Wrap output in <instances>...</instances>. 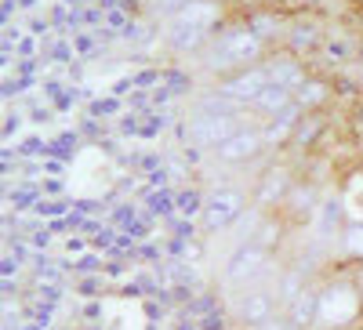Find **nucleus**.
Listing matches in <instances>:
<instances>
[{"instance_id":"14","label":"nucleus","mask_w":363,"mask_h":330,"mask_svg":"<svg viewBox=\"0 0 363 330\" xmlns=\"http://www.w3.org/2000/svg\"><path fill=\"white\" fill-rule=\"evenodd\" d=\"M287 109H294V91H287V87H277V84H269L265 91L251 102V116L258 120V124H269V120L284 116Z\"/></svg>"},{"instance_id":"13","label":"nucleus","mask_w":363,"mask_h":330,"mask_svg":"<svg viewBox=\"0 0 363 330\" xmlns=\"http://www.w3.org/2000/svg\"><path fill=\"white\" fill-rule=\"evenodd\" d=\"M265 69H269V80L277 84V87H287V91H298L301 84H306L313 73H309V66L301 62L298 55H291V51H272L269 58H265Z\"/></svg>"},{"instance_id":"19","label":"nucleus","mask_w":363,"mask_h":330,"mask_svg":"<svg viewBox=\"0 0 363 330\" xmlns=\"http://www.w3.org/2000/svg\"><path fill=\"white\" fill-rule=\"evenodd\" d=\"M284 232H287V218H284V215H258L247 244H258L262 251L277 254V247L284 244Z\"/></svg>"},{"instance_id":"27","label":"nucleus","mask_w":363,"mask_h":330,"mask_svg":"<svg viewBox=\"0 0 363 330\" xmlns=\"http://www.w3.org/2000/svg\"><path fill=\"white\" fill-rule=\"evenodd\" d=\"M251 8H258V4H277V0H247Z\"/></svg>"},{"instance_id":"11","label":"nucleus","mask_w":363,"mask_h":330,"mask_svg":"<svg viewBox=\"0 0 363 330\" xmlns=\"http://www.w3.org/2000/svg\"><path fill=\"white\" fill-rule=\"evenodd\" d=\"M280 302H277V290H265V287H251L236 297V319L244 323L247 330L269 323L272 316H280Z\"/></svg>"},{"instance_id":"20","label":"nucleus","mask_w":363,"mask_h":330,"mask_svg":"<svg viewBox=\"0 0 363 330\" xmlns=\"http://www.w3.org/2000/svg\"><path fill=\"white\" fill-rule=\"evenodd\" d=\"M309 283H313V276H309L301 265H287V268H280V273H277V302H280V309H287V305H291Z\"/></svg>"},{"instance_id":"23","label":"nucleus","mask_w":363,"mask_h":330,"mask_svg":"<svg viewBox=\"0 0 363 330\" xmlns=\"http://www.w3.org/2000/svg\"><path fill=\"white\" fill-rule=\"evenodd\" d=\"M186 4H193V0H153V11H160V18H167V15L182 11Z\"/></svg>"},{"instance_id":"22","label":"nucleus","mask_w":363,"mask_h":330,"mask_svg":"<svg viewBox=\"0 0 363 330\" xmlns=\"http://www.w3.org/2000/svg\"><path fill=\"white\" fill-rule=\"evenodd\" d=\"M320 127H323V120H320V116H306V120L298 124V135H294L291 145H313V138L320 135Z\"/></svg>"},{"instance_id":"5","label":"nucleus","mask_w":363,"mask_h":330,"mask_svg":"<svg viewBox=\"0 0 363 330\" xmlns=\"http://www.w3.org/2000/svg\"><path fill=\"white\" fill-rule=\"evenodd\" d=\"M294 182H298V174H294L291 164H269L258 174L255 189H251V207L262 211V215H280L291 189H294Z\"/></svg>"},{"instance_id":"26","label":"nucleus","mask_w":363,"mask_h":330,"mask_svg":"<svg viewBox=\"0 0 363 330\" xmlns=\"http://www.w3.org/2000/svg\"><path fill=\"white\" fill-rule=\"evenodd\" d=\"M356 66H359V73H363V40H359V51H356Z\"/></svg>"},{"instance_id":"29","label":"nucleus","mask_w":363,"mask_h":330,"mask_svg":"<svg viewBox=\"0 0 363 330\" xmlns=\"http://www.w3.org/2000/svg\"><path fill=\"white\" fill-rule=\"evenodd\" d=\"M356 4H363V0H356Z\"/></svg>"},{"instance_id":"7","label":"nucleus","mask_w":363,"mask_h":330,"mask_svg":"<svg viewBox=\"0 0 363 330\" xmlns=\"http://www.w3.org/2000/svg\"><path fill=\"white\" fill-rule=\"evenodd\" d=\"M244 22H247V29L269 51H280L284 40H287V33H291V22L294 18H291V11L284 4H258V8H247Z\"/></svg>"},{"instance_id":"15","label":"nucleus","mask_w":363,"mask_h":330,"mask_svg":"<svg viewBox=\"0 0 363 330\" xmlns=\"http://www.w3.org/2000/svg\"><path fill=\"white\" fill-rule=\"evenodd\" d=\"M330 98H335V84L323 80V76H309L294 91V102H298V109L306 113V116H320L330 106Z\"/></svg>"},{"instance_id":"2","label":"nucleus","mask_w":363,"mask_h":330,"mask_svg":"<svg viewBox=\"0 0 363 330\" xmlns=\"http://www.w3.org/2000/svg\"><path fill=\"white\" fill-rule=\"evenodd\" d=\"M269 55L272 51L251 33L247 22H225L218 29V37L211 40V47L200 58H203V69L215 76V84H218V80H225L233 73H244L251 66H262Z\"/></svg>"},{"instance_id":"8","label":"nucleus","mask_w":363,"mask_h":330,"mask_svg":"<svg viewBox=\"0 0 363 330\" xmlns=\"http://www.w3.org/2000/svg\"><path fill=\"white\" fill-rule=\"evenodd\" d=\"M265 153H269V145H265L262 124H247L244 131H236L225 145L215 149V160L225 164V167H247V164L262 160Z\"/></svg>"},{"instance_id":"21","label":"nucleus","mask_w":363,"mask_h":330,"mask_svg":"<svg viewBox=\"0 0 363 330\" xmlns=\"http://www.w3.org/2000/svg\"><path fill=\"white\" fill-rule=\"evenodd\" d=\"M193 113H203V116H236V113H244V106H236L233 98H225L218 87H211L207 95L196 98Z\"/></svg>"},{"instance_id":"17","label":"nucleus","mask_w":363,"mask_h":330,"mask_svg":"<svg viewBox=\"0 0 363 330\" xmlns=\"http://www.w3.org/2000/svg\"><path fill=\"white\" fill-rule=\"evenodd\" d=\"M301 120H306V113H301V109H298V102H294V109H287L284 116H277V120H269V124H262L269 153H272V149H284V145H291V142H294Z\"/></svg>"},{"instance_id":"16","label":"nucleus","mask_w":363,"mask_h":330,"mask_svg":"<svg viewBox=\"0 0 363 330\" xmlns=\"http://www.w3.org/2000/svg\"><path fill=\"white\" fill-rule=\"evenodd\" d=\"M316 305H320V280H313L306 290H301L294 302L284 309V316L291 319L294 330H313L316 326Z\"/></svg>"},{"instance_id":"25","label":"nucleus","mask_w":363,"mask_h":330,"mask_svg":"<svg viewBox=\"0 0 363 330\" xmlns=\"http://www.w3.org/2000/svg\"><path fill=\"white\" fill-rule=\"evenodd\" d=\"M313 4H320V0H294V8H313Z\"/></svg>"},{"instance_id":"3","label":"nucleus","mask_w":363,"mask_h":330,"mask_svg":"<svg viewBox=\"0 0 363 330\" xmlns=\"http://www.w3.org/2000/svg\"><path fill=\"white\" fill-rule=\"evenodd\" d=\"M247 124H258V120L251 116V109L236 113V116H203V113H193L186 120V127H182V135H186V142L193 149H200V153H215L218 145H225L236 131H244Z\"/></svg>"},{"instance_id":"9","label":"nucleus","mask_w":363,"mask_h":330,"mask_svg":"<svg viewBox=\"0 0 363 330\" xmlns=\"http://www.w3.org/2000/svg\"><path fill=\"white\" fill-rule=\"evenodd\" d=\"M225 18H229V8H225V0H193V4H186L182 11L167 15L164 22L193 25V29H203V33L218 37V29L225 25Z\"/></svg>"},{"instance_id":"10","label":"nucleus","mask_w":363,"mask_h":330,"mask_svg":"<svg viewBox=\"0 0 363 330\" xmlns=\"http://www.w3.org/2000/svg\"><path fill=\"white\" fill-rule=\"evenodd\" d=\"M269 84H272V80H269V69H265V62H262V66H251V69H244V73H233V76L218 80L215 87H218L225 98H233L236 106L251 109V102L265 91Z\"/></svg>"},{"instance_id":"24","label":"nucleus","mask_w":363,"mask_h":330,"mask_svg":"<svg viewBox=\"0 0 363 330\" xmlns=\"http://www.w3.org/2000/svg\"><path fill=\"white\" fill-rule=\"evenodd\" d=\"M255 330H294V326H291V319L280 312V316H272L269 323H262V326H255Z\"/></svg>"},{"instance_id":"30","label":"nucleus","mask_w":363,"mask_h":330,"mask_svg":"<svg viewBox=\"0 0 363 330\" xmlns=\"http://www.w3.org/2000/svg\"><path fill=\"white\" fill-rule=\"evenodd\" d=\"M359 330H363V326H359Z\"/></svg>"},{"instance_id":"18","label":"nucleus","mask_w":363,"mask_h":330,"mask_svg":"<svg viewBox=\"0 0 363 330\" xmlns=\"http://www.w3.org/2000/svg\"><path fill=\"white\" fill-rule=\"evenodd\" d=\"M338 261L345 268H359L363 265V218H349L338 229Z\"/></svg>"},{"instance_id":"28","label":"nucleus","mask_w":363,"mask_h":330,"mask_svg":"<svg viewBox=\"0 0 363 330\" xmlns=\"http://www.w3.org/2000/svg\"><path fill=\"white\" fill-rule=\"evenodd\" d=\"M356 276H359V283H363V265H359V268H356Z\"/></svg>"},{"instance_id":"1","label":"nucleus","mask_w":363,"mask_h":330,"mask_svg":"<svg viewBox=\"0 0 363 330\" xmlns=\"http://www.w3.org/2000/svg\"><path fill=\"white\" fill-rule=\"evenodd\" d=\"M363 326V283L356 268H335L320 280V305L313 330H359Z\"/></svg>"},{"instance_id":"4","label":"nucleus","mask_w":363,"mask_h":330,"mask_svg":"<svg viewBox=\"0 0 363 330\" xmlns=\"http://www.w3.org/2000/svg\"><path fill=\"white\" fill-rule=\"evenodd\" d=\"M272 268H277V261H272L269 251H262L258 244H236L233 254L225 258L222 280L244 294V290H251V287H262V283L272 276Z\"/></svg>"},{"instance_id":"12","label":"nucleus","mask_w":363,"mask_h":330,"mask_svg":"<svg viewBox=\"0 0 363 330\" xmlns=\"http://www.w3.org/2000/svg\"><path fill=\"white\" fill-rule=\"evenodd\" d=\"M320 207H323L320 186L313 182V178H298L280 215L287 218V225H306V222H313L320 215Z\"/></svg>"},{"instance_id":"6","label":"nucleus","mask_w":363,"mask_h":330,"mask_svg":"<svg viewBox=\"0 0 363 330\" xmlns=\"http://www.w3.org/2000/svg\"><path fill=\"white\" fill-rule=\"evenodd\" d=\"M251 211V196L240 189V186H222L207 196L203 203V225L215 232V229H229L236 222H244V215Z\"/></svg>"}]
</instances>
